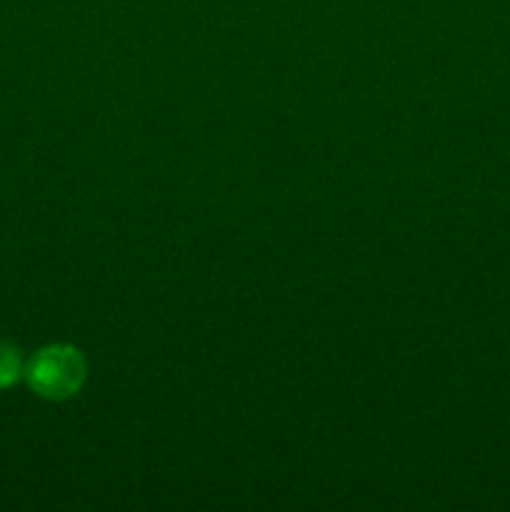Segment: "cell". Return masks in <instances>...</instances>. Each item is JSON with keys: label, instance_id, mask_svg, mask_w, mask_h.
<instances>
[{"label": "cell", "instance_id": "cell-1", "mask_svg": "<svg viewBox=\"0 0 510 512\" xmlns=\"http://www.w3.org/2000/svg\"><path fill=\"white\" fill-rule=\"evenodd\" d=\"M85 375H88L85 358L73 345H48L25 365L30 388L45 400L73 398L83 388Z\"/></svg>", "mask_w": 510, "mask_h": 512}, {"label": "cell", "instance_id": "cell-2", "mask_svg": "<svg viewBox=\"0 0 510 512\" xmlns=\"http://www.w3.org/2000/svg\"><path fill=\"white\" fill-rule=\"evenodd\" d=\"M25 375L20 350L10 340L0 338V390H8Z\"/></svg>", "mask_w": 510, "mask_h": 512}]
</instances>
